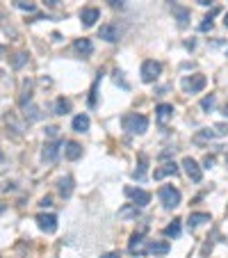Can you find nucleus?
Instances as JSON below:
<instances>
[{
  "mask_svg": "<svg viewBox=\"0 0 228 258\" xmlns=\"http://www.w3.org/2000/svg\"><path fill=\"white\" fill-rule=\"evenodd\" d=\"M123 192H126V197L132 199V206H137V208H144V206L151 204V194L142 187H126Z\"/></svg>",
  "mask_w": 228,
  "mask_h": 258,
  "instance_id": "423d86ee",
  "label": "nucleus"
},
{
  "mask_svg": "<svg viewBox=\"0 0 228 258\" xmlns=\"http://www.w3.org/2000/svg\"><path fill=\"white\" fill-rule=\"evenodd\" d=\"M224 25H226V28H228V14H226V16H224Z\"/></svg>",
  "mask_w": 228,
  "mask_h": 258,
  "instance_id": "79ce46f5",
  "label": "nucleus"
},
{
  "mask_svg": "<svg viewBox=\"0 0 228 258\" xmlns=\"http://www.w3.org/2000/svg\"><path fill=\"white\" fill-rule=\"evenodd\" d=\"M121 126H123V130H128L130 135H142V132L149 130V119H146L144 114H126L123 117V121H121Z\"/></svg>",
  "mask_w": 228,
  "mask_h": 258,
  "instance_id": "f257e3e1",
  "label": "nucleus"
},
{
  "mask_svg": "<svg viewBox=\"0 0 228 258\" xmlns=\"http://www.w3.org/2000/svg\"><path fill=\"white\" fill-rule=\"evenodd\" d=\"M203 165H205V169H210L212 165H215V156H205V160H203Z\"/></svg>",
  "mask_w": 228,
  "mask_h": 258,
  "instance_id": "c9c22d12",
  "label": "nucleus"
},
{
  "mask_svg": "<svg viewBox=\"0 0 228 258\" xmlns=\"http://www.w3.org/2000/svg\"><path fill=\"white\" fill-rule=\"evenodd\" d=\"M16 7L18 9H25V12H35L37 9V5L32 0H16Z\"/></svg>",
  "mask_w": 228,
  "mask_h": 258,
  "instance_id": "c756f323",
  "label": "nucleus"
},
{
  "mask_svg": "<svg viewBox=\"0 0 228 258\" xmlns=\"http://www.w3.org/2000/svg\"><path fill=\"white\" fill-rule=\"evenodd\" d=\"M198 5H210V2H215V0H196Z\"/></svg>",
  "mask_w": 228,
  "mask_h": 258,
  "instance_id": "a19ab883",
  "label": "nucleus"
},
{
  "mask_svg": "<svg viewBox=\"0 0 228 258\" xmlns=\"http://www.w3.org/2000/svg\"><path fill=\"white\" fill-rule=\"evenodd\" d=\"M226 53H228V50H226Z\"/></svg>",
  "mask_w": 228,
  "mask_h": 258,
  "instance_id": "a18cd8bd",
  "label": "nucleus"
},
{
  "mask_svg": "<svg viewBox=\"0 0 228 258\" xmlns=\"http://www.w3.org/2000/svg\"><path fill=\"white\" fill-rule=\"evenodd\" d=\"M25 62H28V53H23V50H21V53H16V55H14L12 66H14V69H21V66L25 64Z\"/></svg>",
  "mask_w": 228,
  "mask_h": 258,
  "instance_id": "c85d7f7f",
  "label": "nucleus"
},
{
  "mask_svg": "<svg viewBox=\"0 0 228 258\" xmlns=\"http://www.w3.org/2000/svg\"><path fill=\"white\" fill-rule=\"evenodd\" d=\"M149 254H153V256L169 254V242H149Z\"/></svg>",
  "mask_w": 228,
  "mask_h": 258,
  "instance_id": "4be33fe9",
  "label": "nucleus"
},
{
  "mask_svg": "<svg viewBox=\"0 0 228 258\" xmlns=\"http://www.w3.org/2000/svg\"><path fill=\"white\" fill-rule=\"evenodd\" d=\"M210 219H212L210 213H192V215L187 217V226H190V228H196V226H201V224L210 222Z\"/></svg>",
  "mask_w": 228,
  "mask_h": 258,
  "instance_id": "2eb2a0df",
  "label": "nucleus"
},
{
  "mask_svg": "<svg viewBox=\"0 0 228 258\" xmlns=\"http://www.w3.org/2000/svg\"><path fill=\"white\" fill-rule=\"evenodd\" d=\"M98 18H101V12H98L96 7H87V9H82V12H80V21H82L84 28H91V25L96 23Z\"/></svg>",
  "mask_w": 228,
  "mask_h": 258,
  "instance_id": "f8f14e48",
  "label": "nucleus"
},
{
  "mask_svg": "<svg viewBox=\"0 0 228 258\" xmlns=\"http://www.w3.org/2000/svg\"><path fill=\"white\" fill-rule=\"evenodd\" d=\"M2 160H5V156H2V151H0V162H2Z\"/></svg>",
  "mask_w": 228,
  "mask_h": 258,
  "instance_id": "c03bdc74",
  "label": "nucleus"
},
{
  "mask_svg": "<svg viewBox=\"0 0 228 258\" xmlns=\"http://www.w3.org/2000/svg\"><path fill=\"white\" fill-rule=\"evenodd\" d=\"M119 217L121 219H137L139 217V208L132 204H126L123 208H119Z\"/></svg>",
  "mask_w": 228,
  "mask_h": 258,
  "instance_id": "6ab92c4d",
  "label": "nucleus"
},
{
  "mask_svg": "<svg viewBox=\"0 0 228 258\" xmlns=\"http://www.w3.org/2000/svg\"><path fill=\"white\" fill-rule=\"evenodd\" d=\"M57 192H60L64 199L71 197V194H73V178H71V176H64V178L57 180Z\"/></svg>",
  "mask_w": 228,
  "mask_h": 258,
  "instance_id": "dca6fc26",
  "label": "nucleus"
},
{
  "mask_svg": "<svg viewBox=\"0 0 228 258\" xmlns=\"http://www.w3.org/2000/svg\"><path fill=\"white\" fill-rule=\"evenodd\" d=\"M160 73H162V64H160V62L146 60L144 64H142V80H144V83H155Z\"/></svg>",
  "mask_w": 228,
  "mask_h": 258,
  "instance_id": "39448f33",
  "label": "nucleus"
},
{
  "mask_svg": "<svg viewBox=\"0 0 228 258\" xmlns=\"http://www.w3.org/2000/svg\"><path fill=\"white\" fill-rule=\"evenodd\" d=\"M73 48L78 50L82 57H89L91 53H94V46H91L89 39H76V43H73Z\"/></svg>",
  "mask_w": 228,
  "mask_h": 258,
  "instance_id": "f3484780",
  "label": "nucleus"
},
{
  "mask_svg": "<svg viewBox=\"0 0 228 258\" xmlns=\"http://www.w3.org/2000/svg\"><path fill=\"white\" fill-rule=\"evenodd\" d=\"M30 98H32V83L30 80H25L23 83V91H21V105H28V103H30Z\"/></svg>",
  "mask_w": 228,
  "mask_h": 258,
  "instance_id": "bb28decb",
  "label": "nucleus"
},
{
  "mask_svg": "<svg viewBox=\"0 0 228 258\" xmlns=\"http://www.w3.org/2000/svg\"><path fill=\"white\" fill-rule=\"evenodd\" d=\"M110 2H112L114 7H123V5H126V0H110Z\"/></svg>",
  "mask_w": 228,
  "mask_h": 258,
  "instance_id": "58836bf2",
  "label": "nucleus"
},
{
  "mask_svg": "<svg viewBox=\"0 0 228 258\" xmlns=\"http://www.w3.org/2000/svg\"><path fill=\"white\" fill-rule=\"evenodd\" d=\"M155 117L160 124H167L171 117H174V105H169V103H160L155 108Z\"/></svg>",
  "mask_w": 228,
  "mask_h": 258,
  "instance_id": "4468645a",
  "label": "nucleus"
},
{
  "mask_svg": "<svg viewBox=\"0 0 228 258\" xmlns=\"http://www.w3.org/2000/svg\"><path fill=\"white\" fill-rule=\"evenodd\" d=\"M37 226L41 228L43 233H55V231H57V217L55 215H46V213H41V215H37Z\"/></svg>",
  "mask_w": 228,
  "mask_h": 258,
  "instance_id": "1a4fd4ad",
  "label": "nucleus"
},
{
  "mask_svg": "<svg viewBox=\"0 0 228 258\" xmlns=\"http://www.w3.org/2000/svg\"><path fill=\"white\" fill-rule=\"evenodd\" d=\"M201 108H203L205 112H210V110L215 108V94H208V96L201 101Z\"/></svg>",
  "mask_w": 228,
  "mask_h": 258,
  "instance_id": "2f4dec72",
  "label": "nucleus"
},
{
  "mask_svg": "<svg viewBox=\"0 0 228 258\" xmlns=\"http://www.w3.org/2000/svg\"><path fill=\"white\" fill-rule=\"evenodd\" d=\"M217 14H219V7H215V9H212V12H210V14H208V16L203 18V23L198 25V30H201V32H208V30H212V18H215Z\"/></svg>",
  "mask_w": 228,
  "mask_h": 258,
  "instance_id": "a878e982",
  "label": "nucleus"
},
{
  "mask_svg": "<svg viewBox=\"0 0 228 258\" xmlns=\"http://www.w3.org/2000/svg\"><path fill=\"white\" fill-rule=\"evenodd\" d=\"M180 228H183V219H174V222L169 224V226H164L162 233L167 235V238H178V235H180Z\"/></svg>",
  "mask_w": 228,
  "mask_h": 258,
  "instance_id": "5701e85b",
  "label": "nucleus"
},
{
  "mask_svg": "<svg viewBox=\"0 0 228 258\" xmlns=\"http://www.w3.org/2000/svg\"><path fill=\"white\" fill-rule=\"evenodd\" d=\"M66 158L69 160H78L80 156H82V146L78 144V142H66Z\"/></svg>",
  "mask_w": 228,
  "mask_h": 258,
  "instance_id": "aec40b11",
  "label": "nucleus"
},
{
  "mask_svg": "<svg viewBox=\"0 0 228 258\" xmlns=\"http://www.w3.org/2000/svg\"><path fill=\"white\" fill-rule=\"evenodd\" d=\"M43 2H46L48 7H57V5H60V0H43Z\"/></svg>",
  "mask_w": 228,
  "mask_h": 258,
  "instance_id": "ea45409f",
  "label": "nucleus"
},
{
  "mask_svg": "<svg viewBox=\"0 0 228 258\" xmlns=\"http://www.w3.org/2000/svg\"><path fill=\"white\" fill-rule=\"evenodd\" d=\"M5 124H7V128L14 132V137H21V135H23L25 126H23V121L18 119L16 112H7L5 114Z\"/></svg>",
  "mask_w": 228,
  "mask_h": 258,
  "instance_id": "9b49d317",
  "label": "nucleus"
},
{
  "mask_svg": "<svg viewBox=\"0 0 228 258\" xmlns=\"http://www.w3.org/2000/svg\"><path fill=\"white\" fill-rule=\"evenodd\" d=\"M180 85H183V89H185L187 94H198V91L205 89L208 80H205L203 73H194V76H185Z\"/></svg>",
  "mask_w": 228,
  "mask_h": 258,
  "instance_id": "7ed1b4c3",
  "label": "nucleus"
},
{
  "mask_svg": "<svg viewBox=\"0 0 228 258\" xmlns=\"http://www.w3.org/2000/svg\"><path fill=\"white\" fill-rule=\"evenodd\" d=\"M176 174H178V165H176V162H164L162 167H157L155 172H153V178L162 180L164 176H176Z\"/></svg>",
  "mask_w": 228,
  "mask_h": 258,
  "instance_id": "ddd939ff",
  "label": "nucleus"
},
{
  "mask_svg": "<svg viewBox=\"0 0 228 258\" xmlns=\"http://www.w3.org/2000/svg\"><path fill=\"white\" fill-rule=\"evenodd\" d=\"M39 206H41V208H50V206H53V199H50V197H43Z\"/></svg>",
  "mask_w": 228,
  "mask_h": 258,
  "instance_id": "e433bc0d",
  "label": "nucleus"
},
{
  "mask_svg": "<svg viewBox=\"0 0 228 258\" xmlns=\"http://www.w3.org/2000/svg\"><path fill=\"white\" fill-rule=\"evenodd\" d=\"M146 165H149V158H146L144 153H142V156H139V167L135 169V172H132V178L144 180V178H146Z\"/></svg>",
  "mask_w": 228,
  "mask_h": 258,
  "instance_id": "b1692460",
  "label": "nucleus"
},
{
  "mask_svg": "<svg viewBox=\"0 0 228 258\" xmlns=\"http://www.w3.org/2000/svg\"><path fill=\"white\" fill-rule=\"evenodd\" d=\"M25 117L30 121H37V119H41V112H39L37 105H25Z\"/></svg>",
  "mask_w": 228,
  "mask_h": 258,
  "instance_id": "cd10ccee",
  "label": "nucleus"
},
{
  "mask_svg": "<svg viewBox=\"0 0 228 258\" xmlns=\"http://www.w3.org/2000/svg\"><path fill=\"white\" fill-rule=\"evenodd\" d=\"M212 130H215V137H222V135H228V126H226V124H217V126L212 128Z\"/></svg>",
  "mask_w": 228,
  "mask_h": 258,
  "instance_id": "72a5a7b5",
  "label": "nucleus"
},
{
  "mask_svg": "<svg viewBox=\"0 0 228 258\" xmlns=\"http://www.w3.org/2000/svg\"><path fill=\"white\" fill-rule=\"evenodd\" d=\"M73 130H76V132H87V130H89V117H87V114H78V117H73Z\"/></svg>",
  "mask_w": 228,
  "mask_h": 258,
  "instance_id": "a211bd4d",
  "label": "nucleus"
},
{
  "mask_svg": "<svg viewBox=\"0 0 228 258\" xmlns=\"http://www.w3.org/2000/svg\"><path fill=\"white\" fill-rule=\"evenodd\" d=\"M128 252H130V256H144V254H149V240H144V233H132L130 235Z\"/></svg>",
  "mask_w": 228,
  "mask_h": 258,
  "instance_id": "20e7f679",
  "label": "nucleus"
},
{
  "mask_svg": "<svg viewBox=\"0 0 228 258\" xmlns=\"http://www.w3.org/2000/svg\"><path fill=\"white\" fill-rule=\"evenodd\" d=\"M183 169H185V174L190 176L194 183H201V178H203V169L198 167V162L194 160V158L187 156L185 160H183Z\"/></svg>",
  "mask_w": 228,
  "mask_h": 258,
  "instance_id": "6e6552de",
  "label": "nucleus"
},
{
  "mask_svg": "<svg viewBox=\"0 0 228 258\" xmlns=\"http://www.w3.org/2000/svg\"><path fill=\"white\" fill-rule=\"evenodd\" d=\"M224 114H226V117H228V103H226V105H224Z\"/></svg>",
  "mask_w": 228,
  "mask_h": 258,
  "instance_id": "37998d69",
  "label": "nucleus"
},
{
  "mask_svg": "<svg viewBox=\"0 0 228 258\" xmlns=\"http://www.w3.org/2000/svg\"><path fill=\"white\" fill-rule=\"evenodd\" d=\"M71 112V101L64 96H60L55 101V114H69Z\"/></svg>",
  "mask_w": 228,
  "mask_h": 258,
  "instance_id": "393cba45",
  "label": "nucleus"
},
{
  "mask_svg": "<svg viewBox=\"0 0 228 258\" xmlns=\"http://www.w3.org/2000/svg\"><path fill=\"white\" fill-rule=\"evenodd\" d=\"M46 135H48V137H57V135H60V128H57V126H48V128H46Z\"/></svg>",
  "mask_w": 228,
  "mask_h": 258,
  "instance_id": "f704fd0d",
  "label": "nucleus"
},
{
  "mask_svg": "<svg viewBox=\"0 0 228 258\" xmlns=\"http://www.w3.org/2000/svg\"><path fill=\"white\" fill-rule=\"evenodd\" d=\"M64 146V142L62 139H57V142H46L43 144V151H41V160L43 162H55L57 160V156H60V149Z\"/></svg>",
  "mask_w": 228,
  "mask_h": 258,
  "instance_id": "0eeeda50",
  "label": "nucleus"
},
{
  "mask_svg": "<svg viewBox=\"0 0 228 258\" xmlns=\"http://www.w3.org/2000/svg\"><path fill=\"white\" fill-rule=\"evenodd\" d=\"M112 76H114V83H116V85H121L123 89H128V87H130V85H128L126 80H123V71H119V69H114V71H112Z\"/></svg>",
  "mask_w": 228,
  "mask_h": 258,
  "instance_id": "7c9ffc66",
  "label": "nucleus"
},
{
  "mask_svg": "<svg viewBox=\"0 0 228 258\" xmlns=\"http://www.w3.org/2000/svg\"><path fill=\"white\" fill-rule=\"evenodd\" d=\"M157 194H160V201H162V206L167 210L178 208L180 201H183V197H180V190H176L174 185H162Z\"/></svg>",
  "mask_w": 228,
  "mask_h": 258,
  "instance_id": "f03ea898",
  "label": "nucleus"
},
{
  "mask_svg": "<svg viewBox=\"0 0 228 258\" xmlns=\"http://www.w3.org/2000/svg\"><path fill=\"white\" fill-rule=\"evenodd\" d=\"M174 16L178 18V28H187V23H190V9H185V7H174Z\"/></svg>",
  "mask_w": 228,
  "mask_h": 258,
  "instance_id": "412c9836",
  "label": "nucleus"
},
{
  "mask_svg": "<svg viewBox=\"0 0 228 258\" xmlns=\"http://www.w3.org/2000/svg\"><path fill=\"white\" fill-rule=\"evenodd\" d=\"M119 37H121V32L114 23H105L98 28V39H105V42L114 43V42H119Z\"/></svg>",
  "mask_w": 228,
  "mask_h": 258,
  "instance_id": "9d476101",
  "label": "nucleus"
},
{
  "mask_svg": "<svg viewBox=\"0 0 228 258\" xmlns=\"http://www.w3.org/2000/svg\"><path fill=\"white\" fill-rule=\"evenodd\" d=\"M101 258H121V252H110V254H105V256H101Z\"/></svg>",
  "mask_w": 228,
  "mask_h": 258,
  "instance_id": "4c0bfd02",
  "label": "nucleus"
},
{
  "mask_svg": "<svg viewBox=\"0 0 228 258\" xmlns=\"http://www.w3.org/2000/svg\"><path fill=\"white\" fill-rule=\"evenodd\" d=\"M98 80H101V73H98L96 83H94V87H91V96H89V105H91V108H94V105H96V91H98Z\"/></svg>",
  "mask_w": 228,
  "mask_h": 258,
  "instance_id": "473e14b6",
  "label": "nucleus"
}]
</instances>
